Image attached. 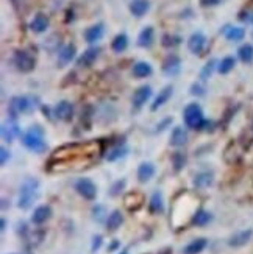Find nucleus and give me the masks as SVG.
Wrapping results in <instances>:
<instances>
[{"mask_svg": "<svg viewBox=\"0 0 253 254\" xmlns=\"http://www.w3.org/2000/svg\"><path fill=\"white\" fill-rule=\"evenodd\" d=\"M102 153V144L99 140L72 142L57 148L47 162V169L52 172H64L70 169H83L97 161Z\"/></svg>", "mask_w": 253, "mask_h": 254, "instance_id": "obj_1", "label": "nucleus"}, {"mask_svg": "<svg viewBox=\"0 0 253 254\" xmlns=\"http://www.w3.org/2000/svg\"><path fill=\"white\" fill-rule=\"evenodd\" d=\"M38 195H39V181L36 178H27L21 186L18 206L23 211L30 209L36 201Z\"/></svg>", "mask_w": 253, "mask_h": 254, "instance_id": "obj_2", "label": "nucleus"}, {"mask_svg": "<svg viewBox=\"0 0 253 254\" xmlns=\"http://www.w3.org/2000/svg\"><path fill=\"white\" fill-rule=\"evenodd\" d=\"M22 142L25 148L33 153H44L47 150V144L44 140V130L39 125L31 126V128L23 134Z\"/></svg>", "mask_w": 253, "mask_h": 254, "instance_id": "obj_3", "label": "nucleus"}, {"mask_svg": "<svg viewBox=\"0 0 253 254\" xmlns=\"http://www.w3.org/2000/svg\"><path fill=\"white\" fill-rule=\"evenodd\" d=\"M185 123L188 128H192V130H203L205 126H210L211 123L205 120L203 117V111L202 108L197 105V103H191L185 108Z\"/></svg>", "mask_w": 253, "mask_h": 254, "instance_id": "obj_4", "label": "nucleus"}, {"mask_svg": "<svg viewBox=\"0 0 253 254\" xmlns=\"http://www.w3.org/2000/svg\"><path fill=\"white\" fill-rule=\"evenodd\" d=\"M13 64L16 66V69H18L19 72L28 74L35 69L36 59L33 55H30L27 50H18L13 57Z\"/></svg>", "mask_w": 253, "mask_h": 254, "instance_id": "obj_5", "label": "nucleus"}, {"mask_svg": "<svg viewBox=\"0 0 253 254\" xmlns=\"http://www.w3.org/2000/svg\"><path fill=\"white\" fill-rule=\"evenodd\" d=\"M75 190L78 192V195H82L84 200H96L97 196V187L96 184L89 179V178H80L75 182Z\"/></svg>", "mask_w": 253, "mask_h": 254, "instance_id": "obj_6", "label": "nucleus"}, {"mask_svg": "<svg viewBox=\"0 0 253 254\" xmlns=\"http://www.w3.org/2000/svg\"><path fill=\"white\" fill-rule=\"evenodd\" d=\"M31 109H33V103H31L28 97H14L10 103V108H8L13 118H16L22 113H28Z\"/></svg>", "mask_w": 253, "mask_h": 254, "instance_id": "obj_7", "label": "nucleus"}, {"mask_svg": "<svg viewBox=\"0 0 253 254\" xmlns=\"http://www.w3.org/2000/svg\"><path fill=\"white\" fill-rule=\"evenodd\" d=\"M146 203V196L139 190H133V192H128L124 196V206L130 212H138L142 206Z\"/></svg>", "mask_w": 253, "mask_h": 254, "instance_id": "obj_8", "label": "nucleus"}, {"mask_svg": "<svg viewBox=\"0 0 253 254\" xmlns=\"http://www.w3.org/2000/svg\"><path fill=\"white\" fill-rule=\"evenodd\" d=\"M150 97H152V87L147 86V84L138 87V89L134 91V94H133V106H134V109H141L148 101Z\"/></svg>", "mask_w": 253, "mask_h": 254, "instance_id": "obj_9", "label": "nucleus"}, {"mask_svg": "<svg viewBox=\"0 0 253 254\" xmlns=\"http://www.w3.org/2000/svg\"><path fill=\"white\" fill-rule=\"evenodd\" d=\"M205 45H207V38H205V35L200 33V31L192 33L191 38L188 39V49L194 55H200L205 49Z\"/></svg>", "mask_w": 253, "mask_h": 254, "instance_id": "obj_10", "label": "nucleus"}, {"mask_svg": "<svg viewBox=\"0 0 253 254\" xmlns=\"http://www.w3.org/2000/svg\"><path fill=\"white\" fill-rule=\"evenodd\" d=\"M99 53H100V49L99 47H89L88 50H84L82 53V57L77 59V66L80 67H91L94 62H96V59L99 58Z\"/></svg>", "mask_w": 253, "mask_h": 254, "instance_id": "obj_11", "label": "nucleus"}, {"mask_svg": "<svg viewBox=\"0 0 253 254\" xmlns=\"http://www.w3.org/2000/svg\"><path fill=\"white\" fill-rule=\"evenodd\" d=\"M74 116V105L67 100H63L60 101L57 106H55V117L60 118V120H70Z\"/></svg>", "mask_w": 253, "mask_h": 254, "instance_id": "obj_12", "label": "nucleus"}, {"mask_svg": "<svg viewBox=\"0 0 253 254\" xmlns=\"http://www.w3.org/2000/svg\"><path fill=\"white\" fill-rule=\"evenodd\" d=\"M181 69V59L177 55H169L168 58L163 61V72L168 77H173L180 72Z\"/></svg>", "mask_w": 253, "mask_h": 254, "instance_id": "obj_13", "label": "nucleus"}, {"mask_svg": "<svg viewBox=\"0 0 253 254\" xmlns=\"http://www.w3.org/2000/svg\"><path fill=\"white\" fill-rule=\"evenodd\" d=\"M253 237V229H244V231H239L230 237V240H228V245L233 248H239V247H244V245H247Z\"/></svg>", "mask_w": 253, "mask_h": 254, "instance_id": "obj_14", "label": "nucleus"}, {"mask_svg": "<svg viewBox=\"0 0 253 254\" xmlns=\"http://www.w3.org/2000/svg\"><path fill=\"white\" fill-rule=\"evenodd\" d=\"M105 33V27L104 23H96V25H91L88 30L84 31V41L88 44H96L104 38Z\"/></svg>", "mask_w": 253, "mask_h": 254, "instance_id": "obj_15", "label": "nucleus"}, {"mask_svg": "<svg viewBox=\"0 0 253 254\" xmlns=\"http://www.w3.org/2000/svg\"><path fill=\"white\" fill-rule=\"evenodd\" d=\"M52 217V208L49 204L44 206H38V208L33 211V215H31V223L35 225H42L47 220Z\"/></svg>", "mask_w": 253, "mask_h": 254, "instance_id": "obj_16", "label": "nucleus"}, {"mask_svg": "<svg viewBox=\"0 0 253 254\" xmlns=\"http://www.w3.org/2000/svg\"><path fill=\"white\" fill-rule=\"evenodd\" d=\"M75 53H77V49H75L74 44L64 45V47H63V49L58 52V66H60V67L67 66L69 62L75 58Z\"/></svg>", "mask_w": 253, "mask_h": 254, "instance_id": "obj_17", "label": "nucleus"}, {"mask_svg": "<svg viewBox=\"0 0 253 254\" xmlns=\"http://www.w3.org/2000/svg\"><path fill=\"white\" fill-rule=\"evenodd\" d=\"M49 25H50V20H49V18H47L45 14H42V13H39V14H36L35 18H33V20L30 22V30L33 31V33H44V31L49 28Z\"/></svg>", "mask_w": 253, "mask_h": 254, "instance_id": "obj_18", "label": "nucleus"}, {"mask_svg": "<svg viewBox=\"0 0 253 254\" xmlns=\"http://www.w3.org/2000/svg\"><path fill=\"white\" fill-rule=\"evenodd\" d=\"M153 41H155V30H153V27L147 25V27L142 28L139 36H138V45L142 47V49H148V47H152Z\"/></svg>", "mask_w": 253, "mask_h": 254, "instance_id": "obj_19", "label": "nucleus"}, {"mask_svg": "<svg viewBox=\"0 0 253 254\" xmlns=\"http://www.w3.org/2000/svg\"><path fill=\"white\" fill-rule=\"evenodd\" d=\"M214 182V175L211 172H199L194 176V187L195 189H208Z\"/></svg>", "mask_w": 253, "mask_h": 254, "instance_id": "obj_20", "label": "nucleus"}, {"mask_svg": "<svg viewBox=\"0 0 253 254\" xmlns=\"http://www.w3.org/2000/svg\"><path fill=\"white\" fill-rule=\"evenodd\" d=\"M124 223V215H122V212L119 209H114L111 214L108 215L106 218V229L109 233H114L117 231V229L121 228V225Z\"/></svg>", "mask_w": 253, "mask_h": 254, "instance_id": "obj_21", "label": "nucleus"}, {"mask_svg": "<svg viewBox=\"0 0 253 254\" xmlns=\"http://www.w3.org/2000/svg\"><path fill=\"white\" fill-rule=\"evenodd\" d=\"M164 211V203H163V195L161 192H155L152 196H150L148 201V212L152 215H160Z\"/></svg>", "mask_w": 253, "mask_h": 254, "instance_id": "obj_22", "label": "nucleus"}, {"mask_svg": "<svg viewBox=\"0 0 253 254\" xmlns=\"http://www.w3.org/2000/svg\"><path fill=\"white\" fill-rule=\"evenodd\" d=\"M222 33L225 35V38L228 41H233V42H238V41H242L244 38H246V30L241 28V27H232V25H227Z\"/></svg>", "mask_w": 253, "mask_h": 254, "instance_id": "obj_23", "label": "nucleus"}, {"mask_svg": "<svg viewBox=\"0 0 253 254\" xmlns=\"http://www.w3.org/2000/svg\"><path fill=\"white\" fill-rule=\"evenodd\" d=\"M172 94H173V87H172V86L163 87V91L156 95V98H155V101L152 103V106H150V109L156 111L158 108H161V106L164 105V103H168V100L172 97Z\"/></svg>", "mask_w": 253, "mask_h": 254, "instance_id": "obj_24", "label": "nucleus"}, {"mask_svg": "<svg viewBox=\"0 0 253 254\" xmlns=\"http://www.w3.org/2000/svg\"><path fill=\"white\" fill-rule=\"evenodd\" d=\"M155 175V165L152 162H142L138 167V179L139 182H147L153 178Z\"/></svg>", "mask_w": 253, "mask_h": 254, "instance_id": "obj_25", "label": "nucleus"}, {"mask_svg": "<svg viewBox=\"0 0 253 254\" xmlns=\"http://www.w3.org/2000/svg\"><path fill=\"white\" fill-rule=\"evenodd\" d=\"M188 142V133L181 126H175L170 134V145L173 147H183Z\"/></svg>", "mask_w": 253, "mask_h": 254, "instance_id": "obj_26", "label": "nucleus"}, {"mask_svg": "<svg viewBox=\"0 0 253 254\" xmlns=\"http://www.w3.org/2000/svg\"><path fill=\"white\" fill-rule=\"evenodd\" d=\"M150 8V2L148 0H133L130 3V13L134 16V18H142Z\"/></svg>", "mask_w": 253, "mask_h": 254, "instance_id": "obj_27", "label": "nucleus"}, {"mask_svg": "<svg viewBox=\"0 0 253 254\" xmlns=\"http://www.w3.org/2000/svg\"><path fill=\"white\" fill-rule=\"evenodd\" d=\"M207 245H208V240L200 237V239H195L191 243H188L183 253L185 254H200L205 248H207Z\"/></svg>", "mask_w": 253, "mask_h": 254, "instance_id": "obj_28", "label": "nucleus"}, {"mask_svg": "<svg viewBox=\"0 0 253 254\" xmlns=\"http://www.w3.org/2000/svg\"><path fill=\"white\" fill-rule=\"evenodd\" d=\"M153 72L152 66L148 64L146 61H138L136 64L133 66V75L136 78H146V77H150Z\"/></svg>", "mask_w": 253, "mask_h": 254, "instance_id": "obj_29", "label": "nucleus"}, {"mask_svg": "<svg viewBox=\"0 0 253 254\" xmlns=\"http://www.w3.org/2000/svg\"><path fill=\"white\" fill-rule=\"evenodd\" d=\"M224 159L227 164H234L239 161V150L236 147V142H230V144L227 145L224 152Z\"/></svg>", "mask_w": 253, "mask_h": 254, "instance_id": "obj_30", "label": "nucleus"}, {"mask_svg": "<svg viewBox=\"0 0 253 254\" xmlns=\"http://www.w3.org/2000/svg\"><path fill=\"white\" fill-rule=\"evenodd\" d=\"M126 47H128V36L125 33H119L111 42V49L114 53H122L126 50Z\"/></svg>", "mask_w": 253, "mask_h": 254, "instance_id": "obj_31", "label": "nucleus"}, {"mask_svg": "<svg viewBox=\"0 0 253 254\" xmlns=\"http://www.w3.org/2000/svg\"><path fill=\"white\" fill-rule=\"evenodd\" d=\"M211 220H212V215L208 211L199 209V211H195L194 217H192V225H195V226H207Z\"/></svg>", "mask_w": 253, "mask_h": 254, "instance_id": "obj_32", "label": "nucleus"}, {"mask_svg": "<svg viewBox=\"0 0 253 254\" xmlns=\"http://www.w3.org/2000/svg\"><path fill=\"white\" fill-rule=\"evenodd\" d=\"M19 128L18 125L14 123H8V125H2V137L6 140V142H13V139L16 136H19Z\"/></svg>", "mask_w": 253, "mask_h": 254, "instance_id": "obj_33", "label": "nucleus"}, {"mask_svg": "<svg viewBox=\"0 0 253 254\" xmlns=\"http://www.w3.org/2000/svg\"><path fill=\"white\" fill-rule=\"evenodd\" d=\"M238 58L246 62V64H250V62L253 61V45L252 44H244L239 47L238 50Z\"/></svg>", "mask_w": 253, "mask_h": 254, "instance_id": "obj_34", "label": "nucleus"}, {"mask_svg": "<svg viewBox=\"0 0 253 254\" xmlns=\"http://www.w3.org/2000/svg\"><path fill=\"white\" fill-rule=\"evenodd\" d=\"M239 144L244 150H249L253 145V125L247 126V128L242 131L239 137Z\"/></svg>", "mask_w": 253, "mask_h": 254, "instance_id": "obj_35", "label": "nucleus"}, {"mask_svg": "<svg viewBox=\"0 0 253 254\" xmlns=\"http://www.w3.org/2000/svg\"><path fill=\"white\" fill-rule=\"evenodd\" d=\"M234 66H236V59L233 58V57H225L222 61L219 62V66H217V70L222 75H225V74H228V72H232V70L234 69Z\"/></svg>", "mask_w": 253, "mask_h": 254, "instance_id": "obj_36", "label": "nucleus"}, {"mask_svg": "<svg viewBox=\"0 0 253 254\" xmlns=\"http://www.w3.org/2000/svg\"><path fill=\"white\" fill-rule=\"evenodd\" d=\"M172 167H173V172H180L183 170V167L186 165V155L181 153V152H177L172 155Z\"/></svg>", "mask_w": 253, "mask_h": 254, "instance_id": "obj_37", "label": "nucleus"}, {"mask_svg": "<svg viewBox=\"0 0 253 254\" xmlns=\"http://www.w3.org/2000/svg\"><path fill=\"white\" fill-rule=\"evenodd\" d=\"M180 42H181V38L177 36V35H169V33H166V35L161 38V44H163V47H166V49H172V47H177Z\"/></svg>", "mask_w": 253, "mask_h": 254, "instance_id": "obj_38", "label": "nucleus"}, {"mask_svg": "<svg viewBox=\"0 0 253 254\" xmlns=\"http://www.w3.org/2000/svg\"><path fill=\"white\" fill-rule=\"evenodd\" d=\"M216 64H217V61L216 59H210L207 64L203 66V69H202V72H200V78L205 81V80H208V78L212 75V70H214V67H216Z\"/></svg>", "mask_w": 253, "mask_h": 254, "instance_id": "obj_39", "label": "nucleus"}, {"mask_svg": "<svg viewBox=\"0 0 253 254\" xmlns=\"http://www.w3.org/2000/svg\"><path fill=\"white\" fill-rule=\"evenodd\" d=\"M125 155H126V148L125 147H116V148L111 150V152H108L106 159L108 161H117L119 157H124Z\"/></svg>", "mask_w": 253, "mask_h": 254, "instance_id": "obj_40", "label": "nucleus"}, {"mask_svg": "<svg viewBox=\"0 0 253 254\" xmlns=\"http://www.w3.org/2000/svg\"><path fill=\"white\" fill-rule=\"evenodd\" d=\"M125 184H126V181H125V179L116 181L114 184L111 186V189H109V195H111V196H117V195H119V194L122 192V190H124Z\"/></svg>", "mask_w": 253, "mask_h": 254, "instance_id": "obj_41", "label": "nucleus"}, {"mask_svg": "<svg viewBox=\"0 0 253 254\" xmlns=\"http://www.w3.org/2000/svg\"><path fill=\"white\" fill-rule=\"evenodd\" d=\"M92 214H94V218L97 221H102L104 220V215H105V208L104 206H96V208L92 209Z\"/></svg>", "mask_w": 253, "mask_h": 254, "instance_id": "obj_42", "label": "nucleus"}, {"mask_svg": "<svg viewBox=\"0 0 253 254\" xmlns=\"http://www.w3.org/2000/svg\"><path fill=\"white\" fill-rule=\"evenodd\" d=\"M102 235L100 234H97V235H94L92 237V245H91V251L92 253H96V251H99V248L102 247Z\"/></svg>", "mask_w": 253, "mask_h": 254, "instance_id": "obj_43", "label": "nucleus"}, {"mask_svg": "<svg viewBox=\"0 0 253 254\" xmlns=\"http://www.w3.org/2000/svg\"><path fill=\"white\" fill-rule=\"evenodd\" d=\"M8 159H10V152H8L5 147H2L0 148V164L5 165Z\"/></svg>", "mask_w": 253, "mask_h": 254, "instance_id": "obj_44", "label": "nucleus"}, {"mask_svg": "<svg viewBox=\"0 0 253 254\" xmlns=\"http://www.w3.org/2000/svg\"><path fill=\"white\" fill-rule=\"evenodd\" d=\"M191 94H194V95H203L205 94V87L202 84H199V83H195L191 87Z\"/></svg>", "mask_w": 253, "mask_h": 254, "instance_id": "obj_45", "label": "nucleus"}, {"mask_svg": "<svg viewBox=\"0 0 253 254\" xmlns=\"http://www.w3.org/2000/svg\"><path fill=\"white\" fill-rule=\"evenodd\" d=\"M222 0H200V5L205 8H210V6H217Z\"/></svg>", "mask_w": 253, "mask_h": 254, "instance_id": "obj_46", "label": "nucleus"}, {"mask_svg": "<svg viewBox=\"0 0 253 254\" xmlns=\"http://www.w3.org/2000/svg\"><path fill=\"white\" fill-rule=\"evenodd\" d=\"M117 248H119V242L114 240V242L108 247V251H114V250H117Z\"/></svg>", "mask_w": 253, "mask_h": 254, "instance_id": "obj_47", "label": "nucleus"}, {"mask_svg": "<svg viewBox=\"0 0 253 254\" xmlns=\"http://www.w3.org/2000/svg\"><path fill=\"white\" fill-rule=\"evenodd\" d=\"M158 254H172V250L170 248H166V250H163L161 253H158Z\"/></svg>", "mask_w": 253, "mask_h": 254, "instance_id": "obj_48", "label": "nucleus"}, {"mask_svg": "<svg viewBox=\"0 0 253 254\" xmlns=\"http://www.w3.org/2000/svg\"><path fill=\"white\" fill-rule=\"evenodd\" d=\"M0 225H2V231H5V228H6V221H5V218H2V221H0Z\"/></svg>", "mask_w": 253, "mask_h": 254, "instance_id": "obj_49", "label": "nucleus"}, {"mask_svg": "<svg viewBox=\"0 0 253 254\" xmlns=\"http://www.w3.org/2000/svg\"><path fill=\"white\" fill-rule=\"evenodd\" d=\"M121 254H128V251H126V250H124V251H122Z\"/></svg>", "mask_w": 253, "mask_h": 254, "instance_id": "obj_50", "label": "nucleus"}]
</instances>
